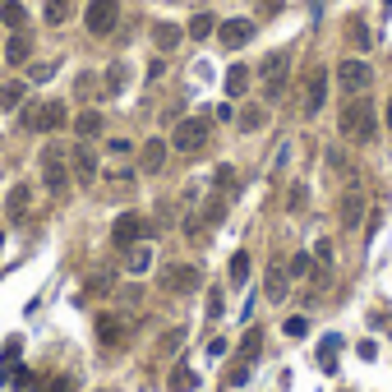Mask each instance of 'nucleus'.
Listing matches in <instances>:
<instances>
[{"instance_id":"obj_1","label":"nucleus","mask_w":392,"mask_h":392,"mask_svg":"<svg viewBox=\"0 0 392 392\" xmlns=\"http://www.w3.org/2000/svg\"><path fill=\"white\" fill-rule=\"evenodd\" d=\"M337 130H342L351 143H369V138L378 134V116H374V106H369V97H351V102L342 106Z\"/></svg>"},{"instance_id":"obj_2","label":"nucleus","mask_w":392,"mask_h":392,"mask_svg":"<svg viewBox=\"0 0 392 392\" xmlns=\"http://www.w3.org/2000/svg\"><path fill=\"white\" fill-rule=\"evenodd\" d=\"M287 70H291V51H272L268 61L258 65V83H263V97L277 102L287 92Z\"/></svg>"},{"instance_id":"obj_3","label":"nucleus","mask_w":392,"mask_h":392,"mask_svg":"<svg viewBox=\"0 0 392 392\" xmlns=\"http://www.w3.org/2000/svg\"><path fill=\"white\" fill-rule=\"evenodd\" d=\"M208 134H212V125L203 121V116H189V121L176 125V134H171V148L185 152V157H189V152H203V148H208Z\"/></svg>"},{"instance_id":"obj_4","label":"nucleus","mask_w":392,"mask_h":392,"mask_svg":"<svg viewBox=\"0 0 392 392\" xmlns=\"http://www.w3.org/2000/svg\"><path fill=\"white\" fill-rule=\"evenodd\" d=\"M42 185L51 189V194H65L70 189V157H65V148H42Z\"/></svg>"},{"instance_id":"obj_5","label":"nucleus","mask_w":392,"mask_h":392,"mask_svg":"<svg viewBox=\"0 0 392 392\" xmlns=\"http://www.w3.org/2000/svg\"><path fill=\"white\" fill-rule=\"evenodd\" d=\"M203 287V272L194 268V263H171V268H162V291L166 296H189V291Z\"/></svg>"},{"instance_id":"obj_6","label":"nucleus","mask_w":392,"mask_h":392,"mask_svg":"<svg viewBox=\"0 0 392 392\" xmlns=\"http://www.w3.org/2000/svg\"><path fill=\"white\" fill-rule=\"evenodd\" d=\"M143 236H152V227L138 212H121V217L111 222V245H116V249H130V245H138Z\"/></svg>"},{"instance_id":"obj_7","label":"nucleus","mask_w":392,"mask_h":392,"mask_svg":"<svg viewBox=\"0 0 392 392\" xmlns=\"http://www.w3.org/2000/svg\"><path fill=\"white\" fill-rule=\"evenodd\" d=\"M337 83H342V92L360 97V92L374 83V70H369V61H342L337 65Z\"/></svg>"},{"instance_id":"obj_8","label":"nucleus","mask_w":392,"mask_h":392,"mask_svg":"<svg viewBox=\"0 0 392 392\" xmlns=\"http://www.w3.org/2000/svg\"><path fill=\"white\" fill-rule=\"evenodd\" d=\"M83 23H88L92 37H106V32L121 23V5H116V0H92L88 14H83Z\"/></svg>"},{"instance_id":"obj_9","label":"nucleus","mask_w":392,"mask_h":392,"mask_svg":"<svg viewBox=\"0 0 392 392\" xmlns=\"http://www.w3.org/2000/svg\"><path fill=\"white\" fill-rule=\"evenodd\" d=\"M138 328V318H121V314H102L97 318V342L102 347H125L130 332Z\"/></svg>"},{"instance_id":"obj_10","label":"nucleus","mask_w":392,"mask_h":392,"mask_svg":"<svg viewBox=\"0 0 392 392\" xmlns=\"http://www.w3.org/2000/svg\"><path fill=\"white\" fill-rule=\"evenodd\" d=\"M323 102H328V70L314 65V70L305 74V116H318Z\"/></svg>"},{"instance_id":"obj_11","label":"nucleus","mask_w":392,"mask_h":392,"mask_svg":"<svg viewBox=\"0 0 392 392\" xmlns=\"http://www.w3.org/2000/svg\"><path fill=\"white\" fill-rule=\"evenodd\" d=\"M360 217H364V194L360 189H347V194L337 198V222H342V227H360Z\"/></svg>"},{"instance_id":"obj_12","label":"nucleus","mask_w":392,"mask_h":392,"mask_svg":"<svg viewBox=\"0 0 392 392\" xmlns=\"http://www.w3.org/2000/svg\"><path fill=\"white\" fill-rule=\"evenodd\" d=\"M287 282H291L287 263H282V258H272L268 272H263V296H268V300H287Z\"/></svg>"},{"instance_id":"obj_13","label":"nucleus","mask_w":392,"mask_h":392,"mask_svg":"<svg viewBox=\"0 0 392 392\" xmlns=\"http://www.w3.org/2000/svg\"><path fill=\"white\" fill-rule=\"evenodd\" d=\"M28 208H32V185H14L5 194V217L10 222H28Z\"/></svg>"},{"instance_id":"obj_14","label":"nucleus","mask_w":392,"mask_h":392,"mask_svg":"<svg viewBox=\"0 0 392 392\" xmlns=\"http://www.w3.org/2000/svg\"><path fill=\"white\" fill-rule=\"evenodd\" d=\"M217 37H222V46H245L249 37H254V23L249 19H222V28H217Z\"/></svg>"},{"instance_id":"obj_15","label":"nucleus","mask_w":392,"mask_h":392,"mask_svg":"<svg viewBox=\"0 0 392 392\" xmlns=\"http://www.w3.org/2000/svg\"><path fill=\"white\" fill-rule=\"evenodd\" d=\"M70 171H74V180H79V185H92V180H97V152L79 143L74 157H70Z\"/></svg>"},{"instance_id":"obj_16","label":"nucleus","mask_w":392,"mask_h":392,"mask_svg":"<svg viewBox=\"0 0 392 392\" xmlns=\"http://www.w3.org/2000/svg\"><path fill=\"white\" fill-rule=\"evenodd\" d=\"M65 116H70V111H65V102H42V106H37V125H32V130L56 134V130L65 125Z\"/></svg>"},{"instance_id":"obj_17","label":"nucleus","mask_w":392,"mask_h":392,"mask_svg":"<svg viewBox=\"0 0 392 392\" xmlns=\"http://www.w3.org/2000/svg\"><path fill=\"white\" fill-rule=\"evenodd\" d=\"M32 56V37L28 32H10V42H5V65H28Z\"/></svg>"},{"instance_id":"obj_18","label":"nucleus","mask_w":392,"mask_h":392,"mask_svg":"<svg viewBox=\"0 0 392 392\" xmlns=\"http://www.w3.org/2000/svg\"><path fill=\"white\" fill-rule=\"evenodd\" d=\"M138 166H143L148 176H157V171L166 166V143H162V138H148V143H143V152H138Z\"/></svg>"},{"instance_id":"obj_19","label":"nucleus","mask_w":392,"mask_h":392,"mask_svg":"<svg viewBox=\"0 0 392 392\" xmlns=\"http://www.w3.org/2000/svg\"><path fill=\"white\" fill-rule=\"evenodd\" d=\"M152 42L162 46V51H176V46L185 42V28H180V23H166V19H162V23H152Z\"/></svg>"},{"instance_id":"obj_20","label":"nucleus","mask_w":392,"mask_h":392,"mask_svg":"<svg viewBox=\"0 0 392 392\" xmlns=\"http://www.w3.org/2000/svg\"><path fill=\"white\" fill-rule=\"evenodd\" d=\"M125 268H130V272H138V277H143V272L152 268V245H148V240L130 245V258H125Z\"/></svg>"},{"instance_id":"obj_21","label":"nucleus","mask_w":392,"mask_h":392,"mask_svg":"<svg viewBox=\"0 0 392 392\" xmlns=\"http://www.w3.org/2000/svg\"><path fill=\"white\" fill-rule=\"evenodd\" d=\"M74 134L79 138H97L102 134V111H79L74 116Z\"/></svg>"},{"instance_id":"obj_22","label":"nucleus","mask_w":392,"mask_h":392,"mask_svg":"<svg viewBox=\"0 0 392 392\" xmlns=\"http://www.w3.org/2000/svg\"><path fill=\"white\" fill-rule=\"evenodd\" d=\"M198 388V374L189 369V364H176L171 369V383H166V392H194Z\"/></svg>"},{"instance_id":"obj_23","label":"nucleus","mask_w":392,"mask_h":392,"mask_svg":"<svg viewBox=\"0 0 392 392\" xmlns=\"http://www.w3.org/2000/svg\"><path fill=\"white\" fill-rule=\"evenodd\" d=\"M222 88H227V97H245V88H249V65H231Z\"/></svg>"},{"instance_id":"obj_24","label":"nucleus","mask_w":392,"mask_h":392,"mask_svg":"<svg viewBox=\"0 0 392 392\" xmlns=\"http://www.w3.org/2000/svg\"><path fill=\"white\" fill-rule=\"evenodd\" d=\"M0 23H5V28H14V32H23V23H28V10H23L19 0H5V5H0Z\"/></svg>"},{"instance_id":"obj_25","label":"nucleus","mask_w":392,"mask_h":392,"mask_svg":"<svg viewBox=\"0 0 392 392\" xmlns=\"http://www.w3.org/2000/svg\"><path fill=\"white\" fill-rule=\"evenodd\" d=\"M23 92H28V83H19V79L0 83V111H14V106H23Z\"/></svg>"},{"instance_id":"obj_26","label":"nucleus","mask_w":392,"mask_h":392,"mask_svg":"<svg viewBox=\"0 0 392 392\" xmlns=\"http://www.w3.org/2000/svg\"><path fill=\"white\" fill-rule=\"evenodd\" d=\"M287 272L296 277V282H309V277L318 272V263H314V254H296V258L287 263Z\"/></svg>"},{"instance_id":"obj_27","label":"nucleus","mask_w":392,"mask_h":392,"mask_svg":"<svg viewBox=\"0 0 392 392\" xmlns=\"http://www.w3.org/2000/svg\"><path fill=\"white\" fill-rule=\"evenodd\" d=\"M111 287H116V272H111V268H102V272H92V277H88L83 296H106Z\"/></svg>"},{"instance_id":"obj_28","label":"nucleus","mask_w":392,"mask_h":392,"mask_svg":"<svg viewBox=\"0 0 392 392\" xmlns=\"http://www.w3.org/2000/svg\"><path fill=\"white\" fill-rule=\"evenodd\" d=\"M227 277H231V287H245L249 282V254H231V268H227Z\"/></svg>"},{"instance_id":"obj_29","label":"nucleus","mask_w":392,"mask_h":392,"mask_svg":"<svg viewBox=\"0 0 392 392\" xmlns=\"http://www.w3.org/2000/svg\"><path fill=\"white\" fill-rule=\"evenodd\" d=\"M258 351H263V332L249 328V332H245V347H240V364H254Z\"/></svg>"},{"instance_id":"obj_30","label":"nucleus","mask_w":392,"mask_h":392,"mask_svg":"<svg viewBox=\"0 0 392 392\" xmlns=\"http://www.w3.org/2000/svg\"><path fill=\"white\" fill-rule=\"evenodd\" d=\"M263 125H268V111H263V106H245L240 111V130L245 134H254V130H263Z\"/></svg>"},{"instance_id":"obj_31","label":"nucleus","mask_w":392,"mask_h":392,"mask_svg":"<svg viewBox=\"0 0 392 392\" xmlns=\"http://www.w3.org/2000/svg\"><path fill=\"white\" fill-rule=\"evenodd\" d=\"M337 355H342V337H323V347H318V364H323V369H337Z\"/></svg>"},{"instance_id":"obj_32","label":"nucleus","mask_w":392,"mask_h":392,"mask_svg":"<svg viewBox=\"0 0 392 392\" xmlns=\"http://www.w3.org/2000/svg\"><path fill=\"white\" fill-rule=\"evenodd\" d=\"M212 32H217V19L212 14H194L189 19V37H194V42H203V37H212Z\"/></svg>"},{"instance_id":"obj_33","label":"nucleus","mask_w":392,"mask_h":392,"mask_svg":"<svg viewBox=\"0 0 392 392\" xmlns=\"http://www.w3.org/2000/svg\"><path fill=\"white\" fill-rule=\"evenodd\" d=\"M125 79H130V70H125V65L116 61L111 70H106V92H121V88H125Z\"/></svg>"},{"instance_id":"obj_34","label":"nucleus","mask_w":392,"mask_h":392,"mask_svg":"<svg viewBox=\"0 0 392 392\" xmlns=\"http://www.w3.org/2000/svg\"><path fill=\"white\" fill-rule=\"evenodd\" d=\"M70 19V0H46V23H65Z\"/></svg>"},{"instance_id":"obj_35","label":"nucleus","mask_w":392,"mask_h":392,"mask_svg":"<svg viewBox=\"0 0 392 392\" xmlns=\"http://www.w3.org/2000/svg\"><path fill=\"white\" fill-rule=\"evenodd\" d=\"M180 342H185V328H171L162 342H157V351H162V355H171V351H180Z\"/></svg>"},{"instance_id":"obj_36","label":"nucleus","mask_w":392,"mask_h":392,"mask_svg":"<svg viewBox=\"0 0 392 392\" xmlns=\"http://www.w3.org/2000/svg\"><path fill=\"white\" fill-rule=\"evenodd\" d=\"M245 383H249V364L236 360V364L227 369V388H245Z\"/></svg>"},{"instance_id":"obj_37","label":"nucleus","mask_w":392,"mask_h":392,"mask_svg":"<svg viewBox=\"0 0 392 392\" xmlns=\"http://www.w3.org/2000/svg\"><path fill=\"white\" fill-rule=\"evenodd\" d=\"M305 203H309V189H305V185H291L287 208H291V212H305Z\"/></svg>"},{"instance_id":"obj_38","label":"nucleus","mask_w":392,"mask_h":392,"mask_svg":"<svg viewBox=\"0 0 392 392\" xmlns=\"http://www.w3.org/2000/svg\"><path fill=\"white\" fill-rule=\"evenodd\" d=\"M37 392H74V383L65 374H56V378H46V383H37Z\"/></svg>"},{"instance_id":"obj_39","label":"nucleus","mask_w":392,"mask_h":392,"mask_svg":"<svg viewBox=\"0 0 392 392\" xmlns=\"http://www.w3.org/2000/svg\"><path fill=\"white\" fill-rule=\"evenodd\" d=\"M282 332H287V337H305V332H309V318H300V314H291L287 323H282Z\"/></svg>"},{"instance_id":"obj_40","label":"nucleus","mask_w":392,"mask_h":392,"mask_svg":"<svg viewBox=\"0 0 392 392\" xmlns=\"http://www.w3.org/2000/svg\"><path fill=\"white\" fill-rule=\"evenodd\" d=\"M351 42L360 46V51H364V46H369V42H374V37H369V28H364L360 19H351Z\"/></svg>"},{"instance_id":"obj_41","label":"nucleus","mask_w":392,"mask_h":392,"mask_svg":"<svg viewBox=\"0 0 392 392\" xmlns=\"http://www.w3.org/2000/svg\"><path fill=\"white\" fill-rule=\"evenodd\" d=\"M19 351H23V342H19V337H10V342H5V351H0V364H19Z\"/></svg>"},{"instance_id":"obj_42","label":"nucleus","mask_w":392,"mask_h":392,"mask_svg":"<svg viewBox=\"0 0 392 392\" xmlns=\"http://www.w3.org/2000/svg\"><path fill=\"white\" fill-rule=\"evenodd\" d=\"M328 171H337V176H351V162H347V152H328Z\"/></svg>"},{"instance_id":"obj_43","label":"nucleus","mask_w":392,"mask_h":392,"mask_svg":"<svg viewBox=\"0 0 392 392\" xmlns=\"http://www.w3.org/2000/svg\"><path fill=\"white\" fill-rule=\"evenodd\" d=\"M314 263L332 268V240H318V245H314Z\"/></svg>"},{"instance_id":"obj_44","label":"nucleus","mask_w":392,"mask_h":392,"mask_svg":"<svg viewBox=\"0 0 392 392\" xmlns=\"http://www.w3.org/2000/svg\"><path fill=\"white\" fill-rule=\"evenodd\" d=\"M217 189H236V171H231V166H217Z\"/></svg>"},{"instance_id":"obj_45","label":"nucleus","mask_w":392,"mask_h":392,"mask_svg":"<svg viewBox=\"0 0 392 392\" xmlns=\"http://www.w3.org/2000/svg\"><path fill=\"white\" fill-rule=\"evenodd\" d=\"M56 70H61V65H56V61H46V65H37V70H32V83H46V79L56 74Z\"/></svg>"},{"instance_id":"obj_46","label":"nucleus","mask_w":392,"mask_h":392,"mask_svg":"<svg viewBox=\"0 0 392 392\" xmlns=\"http://www.w3.org/2000/svg\"><path fill=\"white\" fill-rule=\"evenodd\" d=\"M217 314H222V287L208 291V318H217Z\"/></svg>"},{"instance_id":"obj_47","label":"nucleus","mask_w":392,"mask_h":392,"mask_svg":"<svg viewBox=\"0 0 392 392\" xmlns=\"http://www.w3.org/2000/svg\"><path fill=\"white\" fill-rule=\"evenodd\" d=\"M208 355H212V360H222V355H227V337H212V342H208Z\"/></svg>"},{"instance_id":"obj_48","label":"nucleus","mask_w":392,"mask_h":392,"mask_svg":"<svg viewBox=\"0 0 392 392\" xmlns=\"http://www.w3.org/2000/svg\"><path fill=\"white\" fill-rule=\"evenodd\" d=\"M92 92H97V79L83 74V79H79V97H92Z\"/></svg>"},{"instance_id":"obj_49","label":"nucleus","mask_w":392,"mask_h":392,"mask_svg":"<svg viewBox=\"0 0 392 392\" xmlns=\"http://www.w3.org/2000/svg\"><path fill=\"white\" fill-rule=\"evenodd\" d=\"M388 130H392V97H388Z\"/></svg>"},{"instance_id":"obj_50","label":"nucleus","mask_w":392,"mask_h":392,"mask_svg":"<svg viewBox=\"0 0 392 392\" xmlns=\"http://www.w3.org/2000/svg\"><path fill=\"white\" fill-rule=\"evenodd\" d=\"M0 245H5V231H0Z\"/></svg>"},{"instance_id":"obj_51","label":"nucleus","mask_w":392,"mask_h":392,"mask_svg":"<svg viewBox=\"0 0 392 392\" xmlns=\"http://www.w3.org/2000/svg\"><path fill=\"white\" fill-rule=\"evenodd\" d=\"M383 5H392V0H383Z\"/></svg>"}]
</instances>
